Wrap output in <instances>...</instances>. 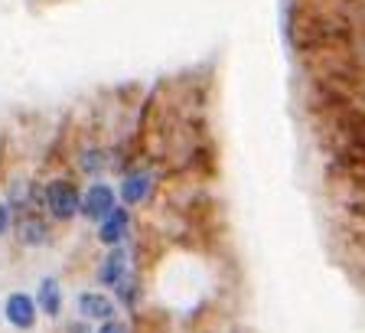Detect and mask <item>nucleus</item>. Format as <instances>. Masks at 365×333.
<instances>
[{
  "label": "nucleus",
  "mask_w": 365,
  "mask_h": 333,
  "mask_svg": "<svg viewBox=\"0 0 365 333\" xmlns=\"http://www.w3.org/2000/svg\"><path fill=\"white\" fill-rule=\"evenodd\" d=\"M78 199H82V189L68 177H53L49 183H43V209L49 222L68 226L72 219H78Z\"/></svg>",
  "instance_id": "nucleus-1"
},
{
  "label": "nucleus",
  "mask_w": 365,
  "mask_h": 333,
  "mask_svg": "<svg viewBox=\"0 0 365 333\" xmlns=\"http://www.w3.org/2000/svg\"><path fill=\"white\" fill-rule=\"evenodd\" d=\"M118 206V193H114V187L108 180H91L88 187H85L82 199H78V219L85 222H105L108 216H111V209Z\"/></svg>",
  "instance_id": "nucleus-2"
},
{
  "label": "nucleus",
  "mask_w": 365,
  "mask_h": 333,
  "mask_svg": "<svg viewBox=\"0 0 365 333\" xmlns=\"http://www.w3.org/2000/svg\"><path fill=\"white\" fill-rule=\"evenodd\" d=\"M114 193H118L121 206H128V209L144 206L147 199L157 193V174H153V170H147V166H130L128 174L121 177V183L114 187Z\"/></svg>",
  "instance_id": "nucleus-3"
},
{
  "label": "nucleus",
  "mask_w": 365,
  "mask_h": 333,
  "mask_svg": "<svg viewBox=\"0 0 365 333\" xmlns=\"http://www.w3.org/2000/svg\"><path fill=\"white\" fill-rule=\"evenodd\" d=\"M16 242L23 249H49L53 245V222L46 219L43 212H23V216H14L10 222Z\"/></svg>",
  "instance_id": "nucleus-4"
},
{
  "label": "nucleus",
  "mask_w": 365,
  "mask_h": 333,
  "mask_svg": "<svg viewBox=\"0 0 365 333\" xmlns=\"http://www.w3.org/2000/svg\"><path fill=\"white\" fill-rule=\"evenodd\" d=\"M76 314H78V320H85V324H108V320L121 317V307H118L114 297L105 294V291H78Z\"/></svg>",
  "instance_id": "nucleus-5"
},
{
  "label": "nucleus",
  "mask_w": 365,
  "mask_h": 333,
  "mask_svg": "<svg viewBox=\"0 0 365 333\" xmlns=\"http://www.w3.org/2000/svg\"><path fill=\"white\" fill-rule=\"evenodd\" d=\"M4 320H7L14 330L26 333L36 327L39 320V311L36 304H33V294H26V291H10L7 297H4Z\"/></svg>",
  "instance_id": "nucleus-6"
},
{
  "label": "nucleus",
  "mask_w": 365,
  "mask_h": 333,
  "mask_svg": "<svg viewBox=\"0 0 365 333\" xmlns=\"http://www.w3.org/2000/svg\"><path fill=\"white\" fill-rule=\"evenodd\" d=\"M130 272V255L124 245H114V249H105V255L98 258V268H95V281L101 288H114L124 274Z\"/></svg>",
  "instance_id": "nucleus-7"
},
{
  "label": "nucleus",
  "mask_w": 365,
  "mask_h": 333,
  "mask_svg": "<svg viewBox=\"0 0 365 333\" xmlns=\"http://www.w3.org/2000/svg\"><path fill=\"white\" fill-rule=\"evenodd\" d=\"M130 222H134V216H130L128 206H114L111 216H108L105 222H98V242L105 245V249H114V245H124L130 239Z\"/></svg>",
  "instance_id": "nucleus-8"
},
{
  "label": "nucleus",
  "mask_w": 365,
  "mask_h": 333,
  "mask_svg": "<svg viewBox=\"0 0 365 333\" xmlns=\"http://www.w3.org/2000/svg\"><path fill=\"white\" fill-rule=\"evenodd\" d=\"M33 304H36V311L49 320H59L62 317V307H66V294H62V281L53 278V274H46L39 278L36 284V294H33Z\"/></svg>",
  "instance_id": "nucleus-9"
},
{
  "label": "nucleus",
  "mask_w": 365,
  "mask_h": 333,
  "mask_svg": "<svg viewBox=\"0 0 365 333\" xmlns=\"http://www.w3.org/2000/svg\"><path fill=\"white\" fill-rule=\"evenodd\" d=\"M76 166H78V174L91 177V180H101V177L111 170V151L98 147V144H85L82 151L76 154Z\"/></svg>",
  "instance_id": "nucleus-10"
},
{
  "label": "nucleus",
  "mask_w": 365,
  "mask_h": 333,
  "mask_svg": "<svg viewBox=\"0 0 365 333\" xmlns=\"http://www.w3.org/2000/svg\"><path fill=\"white\" fill-rule=\"evenodd\" d=\"M111 291H114V304H118V307H124V311H130V314L137 311V304H140V281H137L134 268H130Z\"/></svg>",
  "instance_id": "nucleus-11"
},
{
  "label": "nucleus",
  "mask_w": 365,
  "mask_h": 333,
  "mask_svg": "<svg viewBox=\"0 0 365 333\" xmlns=\"http://www.w3.org/2000/svg\"><path fill=\"white\" fill-rule=\"evenodd\" d=\"M95 333H134V327H130L128 320L114 317V320H108V324H98V330Z\"/></svg>",
  "instance_id": "nucleus-12"
},
{
  "label": "nucleus",
  "mask_w": 365,
  "mask_h": 333,
  "mask_svg": "<svg viewBox=\"0 0 365 333\" xmlns=\"http://www.w3.org/2000/svg\"><path fill=\"white\" fill-rule=\"evenodd\" d=\"M10 222H14V216H10V209H7V203L0 199V239L10 232Z\"/></svg>",
  "instance_id": "nucleus-13"
}]
</instances>
